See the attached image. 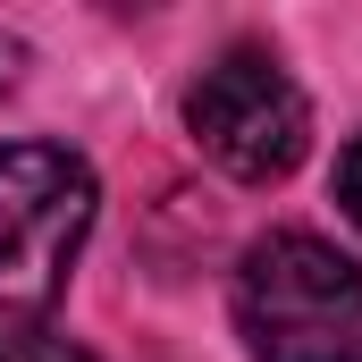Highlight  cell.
Instances as JSON below:
<instances>
[{
  "label": "cell",
  "mask_w": 362,
  "mask_h": 362,
  "mask_svg": "<svg viewBox=\"0 0 362 362\" xmlns=\"http://www.w3.org/2000/svg\"><path fill=\"white\" fill-rule=\"evenodd\" d=\"M101 185L68 144H0V337L42 329L93 236Z\"/></svg>",
  "instance_id": "cell-1"
},
{
  "label": "cell",
  "mask_w": 362,
  "mask_h": 362,
  "mask_svg": "<svg viewBox=\"0 0 362 362\" xmlns=\"http://www.w3.org/2000/svg\"><path fill=\"white\" fill-rule=\"evenodd\" d=\"M236 329L253 362H362V270L312 228H270L236 262Z\"/></svg>",
  "instance_id": "cell-2"
},
{
  "label": "cell",
  "mask_w": 362,
  "mask_h": 362,
  "mask_svg": "<svg viewBox=\"0 0 362 362\" xmlns=\"http://www.w3.org/2000/svg\"><path fill=\"white\" fill-rule=\"evenodd\" d=\"M185 127H194V144L236 185H278L303 160V144H312V101H303V85L278 68L262 42H236V51H219L194 76Z\"/></svg>",
  "instance_id": "cell-3"
},
{
  "label": "cell",
  "mask_w": 362,
  "mask_h": 362,
  "mask_svg": "<svg viewBox=\"0 0 362 362\" xmlns=\"http://www.w3.org/2000/svg\"><path fill=\"white\" fill-rule=\"evenodd\" d=\"M0 362H93V354L51 337V329H17V337H0Z\"/></svg>",
  "instance_id": "cell-4"
},
{
  "label": "cell",
  "mask_w": 362,
  "mask_h": 362,
  "mask_svg": "<svg viewBox=\"0 0 362 362\" xmlns=\"http://www.w3.org/2000/svg\"><path fill=\"white\" fill-rule=\"evenodd\" d=\"M337 202H346V219L362 228V144L346 152V160H337Z\"/></svg>",
  "instance_id": "cell-5"
}]
</instances>
